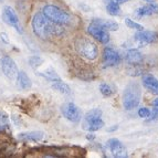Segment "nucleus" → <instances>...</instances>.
<instances>
[{
  "mask_svg": "<svg viewBox=\"0 0 158 158\" xmlns=\"http://www.w3.org/2000/svg\"><path fill=\"white\" fill-rule=\"evenodd\" d=\"M39 75H41V77H45L47 80H49V81L51 82H56V81H61L60 77H59L58 74L56 73V71L53 70V69H48L47 71L44 72H39Z\"/></svg>",
  "mask_w": 158,
  "mask_h": 158,
  "instance_id": "nucleus-21",
  "label": "nucleus"
},
{
  "mask_svg": "<svg viewBox=\"0 0 158 158\" xmlns=\"http://www.w3.org/2000/svg\"><path fill=\"white\" fill-rule=\"evenodd\" d=\"M93 23H96L98 26L103 27L104 29H106L107 31H116L118 30V23H116L111 20H103V19H93Z\"/></svg>",
  "mask_w": 158,
  "mask_h": 158,
  "instance_id": "nucleus-17",
  "label": "nucleus"
},
{
  "mask_svg": "<svg viewBox=\"0 0 158 158\" xmlns=\"http://www.w3.org/2000/svg\"><path fill=\"white\" fill-rule=\"evenodd\" d=\"M146 1H148V2H152V1H154V0H146Z\"/></svg>",
  "mask_w": 158,
  "mask_h": 158,
  "instance_id": "nucleus-31",
  "label": "nucleus"
},
{
  "mask_svg": "<svg viewBox=\"0 0 158 158\" xmlns=\"http://www.w3.org/2000/svg\"><path fill=\"white\" fill-rule=\"evenodd\" d=\"M103 126H104V122H103L101 118H98V119L93 121L92 123H90V124L87 125L85 131H89V132H96V131L102 128Z\"/></svg>",
  "mask_w": 158,
  "mask_h": 158,
  "instance_id": "nucleus-22",
  "label": "nucleus"
},
{
  "mask_svg": "<svg viewBox=\"0 0 158 158\" xmlns=\"http://www.w3.org/2000/svg\"><path fill=\"white\" fill-rule=\"evenodd\" d=\"M108 147L111 149V153L114 157L117 158H125L127 157V152L123 143L118 140L117 138H111L108 140Z\"/></svg>",
  "mask_w": 158,
  "mask_h": 158,
  "instance_id": "nucleus-9",
  "label": "nucleus"
},
{
  "mask_svg": "<svg viewBox=\"0 0 158 158\" xmlns=\"http://www.w3.org/2000/svg\"><path fill=\"white\" fill-rule=\"evenodd\" d=\"M101 116H102V111L100 108H94L92 111L87 112L86 115L84 116V119H83V128L85 129L87 127V125L92 123L93 121H95V119L101 118Z\"/></svg>",
  "mask_w": 158,
  "mask_h": 158,
  "instance_id": "nucleus-16",
  "label": "nucleus"
},
{
  "mask_svg": "<svg viewBox=\"0 0 158 158\" xmlns=\"http://www.w3.org/2000/svg\"><path fill=\"white\" fill-rule=\"evenodd\" d=\"M100 91H101V93H102L103 96H106V98L113 95V93H114L113 86L107 84V83H102V84L100 85Z\"/></svg>",
  "mask_w": 158,
  "mask_h": 158,
  "instance_id": "nucleus-23",
  "label": "nucleus"
},
{
  "mask_svg": "<svg viewBox=\"0 0 158 158\" xmlns=\"http://www.w3.org/2000/svg\"><path fill=\"white\" fill-rule=\"evenodd\" d=\"M138 115H139V117H142V118H147L150 115V111L146 107H142V108H139V111H138Z\"/></svg>",
  "mask_w": 158,
  "mask_h": 158,
  "instance_id": "nucleus-26",
  "label": "nucleus"
},
{
  "mask_svg": "<svg viewBox=\"0 0 158 158\" xmlns=\"http://www.w3.org/2000/svg\"><path fill=\"white\" fill-rule=\"evenodd\" d=\"M125 23H126V26L128 27V28H131V29L137 30V31H142V30H144V27H143L142 24L137 23V22H135L134 20H132V19H129V18L125 19Z\"/></svg>",
  "mask_w": 158,
  "mask_h": 158,
  "instance_id": "nucleus-24",
  "label": "nucleus"
},
{
  "mask_svg": "<svg viewBox=\"0 0 158 158\" xmlns=\"http://www.w3.org/2000/svg\"><path fill=\"white\" fill-rule=\"evenodd\" d=\"M75 49L80 56L87 60H95L98 56V47L91 40L85 38H80L75 41Z\"/></svg>",
  "mask_w": 158,
  "mask_h": 158,
  "instance_id": "nucleus-4",
  "label": "nucleus"
},
{
  "mask_svg": "<svg viewBox=\"0 0 158 158\" xmlns=\"http://www.w3.org/2000/svg\"><path fill=\"white\" fill-rule=\"evenodd\" d=\"M61 113L70 122L77 123V122L81 121V110L74 103H65V104H63V105L61 106Z\"/></svg>",
  "mask_w": 158,
  "mask_h": 158,
  "instance_id": "nucleus-5",
  "label": "nucleus"
},
{
  "mask_svg": "<svg viewBox=\"0 0 158 158\" xmlns=\"http://www.w3.org/2000/svg\"><path fill=\"white\" fill-rule=\"evenodd\" d=\"M1 69H2V72L6 77L10 80H15L18 75V68H17L16 62L8 56H5L1 61Z\"/></svg>",
  "mask_w": 158,
  "mask_h": 158,
  "instance_id": "nucleus-7",
  "label": "nucleus"
},
{
  "mask_svg": "<svg viewBox=\"0 0 158 158\" xmlns=\"http://www.w3.org/2000/svg\"><path fill=\"white\" fill-rule=\"evenodd\" d=\"M43 132H28V133H21L18 135V139L22 142H39L43 138Z\"/></svg>",
  "mask_w": 158,
  "mask_h": 158,
  "instance_id": "nucleus-14",
  "label": "nucleus"
},
{
  "mask_svg": "<svg viewBox=\"0 0 158 158\" xmlns=\"http://www.w3.org/2000/svg\"><path fill=\"white\" fill-rule=\"evenodd\" d=\"M157 39H158L157 33H155L153 31H147V30H142V31H138L135 34V40L143 45L156 42Z\"/></svg>",
  "mask_w": 158,
  "mask_h": 158,
  "instance_id": "nucleus-11",
  "label": "nucleus"
},
{
  "mask_svg": "<svg viewBox=\"0 0 158 158\" xmlns=\"http://www.w3.org/2000/svg\"><path fill=\"white\" fill-rule=\"evenodd\" d=\"M115 2H117L118 5H122V3H125L127 2V1H129V0H114Z\"/></svg>",
  "mask_w": 158,
  "mask_h": 158,
  "instance_id": "nucleus-29",
  "label": "nucleus"
},
{
  "mask_svg": "<svg viewBox=\"0 0 158 158\" xmlns=\"http://www.w3.org/2000/svg\"><path fill=\"white\" fill-rule=\"evenodd\" d=\"M87 32L90 33L91 37L94 38L95 40H98V42L103 43V44H106L110 41V33H108L107 30L96 23L92 22L87 28Z\"/></svg>",
  "mask_w": 158,
  "mask_h": 158,
  "instance_id": "nucleus-6",
  "label": "nucleus"
},
{
  "mask_svg": "<svg viewBox=\"0 0 158 158\" xmlns=\"http://www.w3.org/2000/svg\"><path fill=\"white\" fill-rule=\"evenodd\" d=\"M17 81H18L19 86L21 87L22 90H29L30 87H31V85H32L30 77H28V75H27L23 71L18 72V75H17Z\"/></svg>",
  "mask_w": 158,
  "mask_h": 158,
  "instance_id": "nucleus-18",
  "label": "nucleus"
},
{
  "mask_svg": "<svg viewBox=\"0 0 158 158\" xmlns=\"http://www.w3.org/2000/svg\"><path fill=\"white\" fill-rule=\"evenodd\" d=\"M106 10L111 16H119L121 15V8L117 2L114 0H107L106 2Z\"/></svg>",
  "mask_w": 158,
  "mask_h": 158,
  "instance_id": "nucleus-19",
  "label": "nucleus"
},
{
  "mask_svg": "<svg viewBox=\"0 0 158 158\" xmlns=\"http://www.w3.org/2000/svg\"><path fill=\"white\" fill-rule=\"evenodd\" d=\"M32 29L34 34L42 40H48L52 37H58L63 33L60 24L50 21L42 12L34 15L32 19Z\"/></svg>",
  "mask_w": 158,
  "mask_h": 158,
  "instance_id": "nucleus-1",
  "label": "nucleus"
},
{
  "mask_svg": "<svg viewBox=\"0 0 158 158\" xmlns=\"http://www.w3.org/2000/svg\"><path fill=\"white\" fill-rule=\"evenodd\" d=\"M42 13L50 21L60 24V26L71 23V20H72L71 16L68 12H65L64 10L56 7V6H52V5L45 6L42 9Z\"/></svg>",
  "mask_w": 158,
  "mask_h": 158,
  "instance_id": "nucleus-3",
  "label": "nucleus"
},
{
  "mask_svg": "<svg viewBox=\"0 0 158 158\" xmlns=\"http://www.w3.org/2000/svg\"><path fill=\"white\" fill-rule=\"evenodd\" d=\"M29 63L31 68L37 69L43 63V60L40 58V56H31V58L29 59Z\"/></svg>",
  "mask_w": 158,
  "mask_h": 158,
  "instance_id": "nucleus-25",
  "label": "nucleus"
},
{
  "mask_svg": "<svg viewBox=\"0 0 158 158\" xmlns=\"http://www.w3.org/2000/svg\"><path fill=\"white\" fill-rule=\"evenodd\" d=\"M153 105L154 106H158V98H156V100L153 101Z\"/></svg>",
  "mask_w": 158,
  "mask_h": 158,
  "instance_id": "nucleus-30",
  "label": "nucleus"
},
{
  "mask_svg": "<svg viewBox=\"0 0 158 158\" xmlns=\"http://www.w3.org/2000/svg\"><path fill=\"white\" fill-rule=\"evenodd\" d=\"M52 89L53 90L58 91V92L62 93V94H71V89H70V86L62 81L53 82Z\"/></svg>",
  "mask_w": 158,
  "mask_h": 158,
  "instance_id": "nucleus-20",
  "label": "nucleus"
},
{
  "mask_svg": "<svg viewBox=\"0 0 158 158\" xmlns=\"http://www.w3.org/2000/svg\"><path fill=\"white\" fill-rule=\"evenodd\" d=\"M143 85L153 94L158 95V79L152 74H145L143 77Z\"/></svg>",
  "mask_w": 158,
  "mask_h": 158,
  "instance_id": "nucleus-12",
  "label": "nucleus"
},
{
  "mask_svg": "<svg viewBox=\"0 0 158 158\" xmlns=\"http://www.w3.org/2000/svg\"><path fill=\"white\" fill-rule=\"evenodd\" d=\"M158 12V5L155 3V1L148 2L147 5L143 6L140 8L136 10V15L138 17H146V16H152Z\"/></svg>",
  "mask_w": 158,
  "mask_h": 158,
  "instance_id": "nucleus-13",
  "label": "nucleus"
},
{
  "mask_svg": "<svg viewBox=\"0 0 158 158\" xmlns=\"http://www.w3.org/2000/svg\"><path fill=\"white\" fill-rule=\"evenodd\" d=\"M121 62V56L112 48H105L103 51V64L105 66H115Z\"/></svg>",
  "mask_w": 158,
  "mask_h": 158,
  "instance_id": "nucleus-8",
  "label": "nucleus"
},
{
  "mask_svg": "<svg viewBox=\"0 0 158 158\" xmlns=\"http://www.w3.org/2000/svg\"><path fill=\"white\" fill-rule=\"evenodd\" d=\"M140 102V87L136 83L128 84L123 93V106L125 110L131 111L138 106Z\"/></svg>",
  "mask_w": 158,
  "mask_h": 158,
  "instance_id": "nucleus-2",
  "label": "nucleus"
},
{
  "mask_svg": "<svg viewBox=\"0 0 158 158\" xmlns=\"http://www.w3.org/2000/svg\"><path fill=\"white\" fill-rule=\"evenodd\" d=\"M150 119H157L158 118V106H154L153 111L150 113Z\"/></svg>",
  "mask_w": 158,
  "mask_h": 158,
  "instance_id": "nucleus-27",
  "label": "nucleus"
},
{
  "mask_svg": "<svg viewBox=\"0 0 158 158\" xmlns=\"http://www.w3.org/2000/svg\"><path fill=\"white\" fill-rule=\"evenodd\" d=\"M2 19H3V21H5L7 24H9V26H11V27H15L19 32H22L18 26V23H19L18 16H17V13L13 11V9L10 8L9 6H6L5 8H3Z\"/></svg>",
  "mask_w": 158,
  "mask_h": 158,
  "instance_id": "nucleus-10",
  "label": "nucleus"
},
{
  "mask_svg": "<svg viewBox=\"0 0 158 158\" xmlns=\"http://www.w3.org/2000/svg\"><path fill=\"white\" fill-rule=\"evenodd\" d=\"M0 38H1V40H2L6 44H8V43H9L8 34L6 33V32H1V33H0Z\"/></svg>",
  "mask_w": 158,
  "mask_h": 158,
  "instance_id": "nucleus-28",
  "label": "nucleus"
},
{
  "mask_svg": "<svg viewBox=\"0 0 158 158\" xmlns=\"http://www.w3.org/2000/svg\"><path fill=\"white\" fill-rule=\"evenodd\" d=\"M126 61L132 65H138L143 62V56L142 53L136 49L129 50L126 54Z\"/></svg>",
  "mask_w": 158,
  "mask_h": 158,
  "instance_id": "nucleus-15",
  "label": "nucleus"
}]
</instances>
